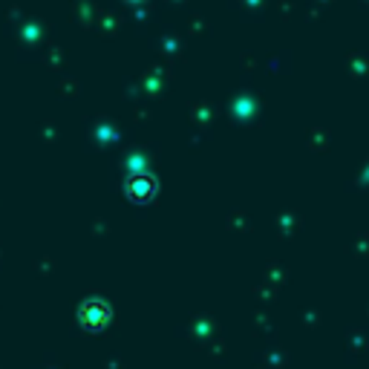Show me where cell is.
Here are the masks:
<instances>
[{"mask_svg":"<svg viewBox=\"0 0 369 369\" xmlns=\"http://www.w3.org/2000/svg\"><path fill=\"white\" fill-rule=\"evenodd\" d=\"M81 320H84L87 326H92V329H99V326H104V320H107V306L99 303V300H90V303L81 309Z\"/></svg>","mask_w":369,"mask_h":369,"instance_id":"cell-1","label":"cell"}]
</instances>
